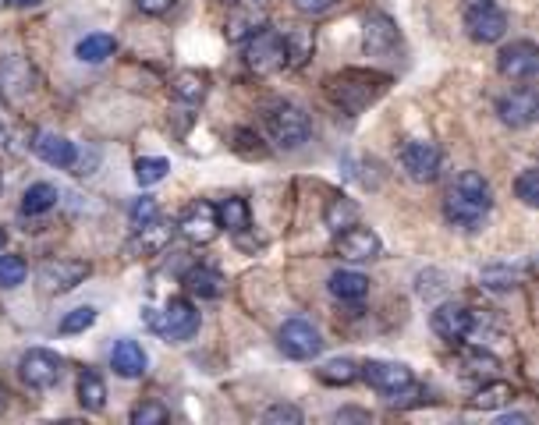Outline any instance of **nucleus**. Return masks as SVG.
Returning a JSON list of instances; mask_svg holds the SVG:
<instances>
[{"instance_id":"f257e3e1","label":"nucleus","mask_w":539,"mask_h":425,"mask_svg":"<svg viewBox=\"0 0 539 425\" xmlns=\"http://www.w3.org/2000/svg\"><path fill=\"white\" fill-rule=\"evenodd\" d=\"M387 85H391V75H380V71H369V68H344L323 82V93H327V100L334 103L341 114L359 117L362 110L373 107V103L387 93Z\"/></svg>"},{"instance_id":"f03ea898","label":"nucleus","mask_w":539,"mask_h":425,"mask_svg":"<svg viewBox=\"0 0 539 425\" xmlns=\"http://www.w3.org/2000/svg\"><path fill=\"white\" fill-rule=\"evenodd\" d=\"M490 206H493V192L483 174H479V170H461L444 199V217L451 220L454 227L476 231L486 220V213H490Z\"/></svg>"},{"instance_id":"7ed1b4c3","label":"nucleus","mask_w":539,"mask_h":425,"mask_svg":"<svg viewBox=\"0 0 539 425\" xmlns=\"http://www.w3.org/2000/svg\"><path fill=\"white\" fill-rule=\"evenodd\" d=\"M266 128L274 135V142L281 149H298L309 142L313 135V124H309V114L295 103H277L270 114H266Z\"/></svg>"},{"instance_id":"20e7f679","label":"nucleus","mask_w":539,"mask_h":425,"mask_svg":"<svg viewBox=\"0 0 539 425\" xmlns=\"http://www.w3.org/2000/svg\"><path fill=\"white\" fill-rule=\"evenodd\" d=\"M149 326H153L160 337L178 344V340H188L199 330V312L188 298H171V302L164 305V312H153V316H149Z\"/></svg>"},{"instance_id":"39448f33","label":"nucleus","mask_w":539,"mask_h":425,"mask_svg":"<svg viewBox=\"0 0 539 425\" xmlns=\"http://www.w3.org/2000/svg\"><path fill=\"white\" fill-rule=\"evenodd\" d=\"M245 64H249L256 75H274L284 68V36L274 29H259L256 36L245 39Z\"/></svg>"},{"instance_id":"423d86ee","label":"nucleus","mask_w":539,"mask_h":425,"mask_svg":"<svg viewBox=\"0 0 539 425\" xmlns=\"http://www.w3.org/2000/svg\"><path fill=\"white\" fill-rule=\"evenodd\" d=\"M359 376L366 379L369 387L380 390V394H387V397L405 394V390L415 387V376L405 362H380V358H369L366 365H359Z\"/></svg>"},{"instance_id":"0eeeda50","label":"nucleus","mask_w":539,"mask_h":425,"mask_svg":"<svg viewBox=\"0 0 539 425\" xmlns=\"http://www.w3.org/2000/svg\"><path fill=\"white\" fill-rule=\"evenodd\" d=\"M277 344L288 358L295 362H313L316 355L323 351V337L313 323H305V319H288L277 333Z\"/></svg>"},{"instance_id":"6e6552de","label":"nucleus","mask_w":539,"mask_h":425,"mask_svg":"<svg viewBox=\"0 0 539 425\" xmlns=\"http://www.w3.org/2000/svg\"><path fill=\"white\" fill-rule=\"evenodd\" d=\"M89 277V263L82 259H47L36 273L43 294H68Z\"/></svg>"},{"instance_id":"1a4fd4ad","label":"nucleus","mask_w":539,"mask_h":425,"mask_svg":"<svg viewBox=\"0 0 539 425\" xmlns=\"http://www.w3.org/2000/svg\"><path fill=\"white\" fill-rule=\"evenodd\" d=\"M401 167L415 185H430L440 174V149L426 139H412L401 146Z\"/></svg>"},{"instance_id":"9d476101","label":"nucleus","mask_w":539,"mask_h":425,"mask_svg":"<svg viewBox=\"0 0 539 425\" xmlns=\"http://www.w3.org/2000/svg\"><path fill=\"white\" fill-rule=\"evenodd\" d=\"M497 71L504 78H511V82H529V78H536V71H539L536 43H529V39H518V43L504 47L497 54Z\"/></svg>"},{"instance_id":"9b49d317","label":"nucleus","mask_w":539,"mask_h":425,"mask_svg":"<svg viewBox=\"0 0 539 425\" xmlns=\"http://www.w3.org/2000/svg\"><path fill=\"white\" fill-rule=\"evenodd\" d=\"M380 234L373 227H362V224H352L337 231V241H334V252L348 263H366V259H376L380 255Z\"/></svg>"},{"instance_id":"f8f14e48","label":"nucleus","mask_w":539,"mask_h":425,"mask_svg":"<svg viewBox=\"0 0 539 425\" xmlns=\"http://www.w3.org/2000/svg\"><path fill=\"white\" fill-rule=\"evenodd\" d=\"M22 379L29 383L32 390H50L57 387V379H61L64 372V362L54 355V351H43V348H32L22 355Z\"/></svg>"},{"instance_id":"ddd939ff","label":"nucleus","mask_w":539,"mask_h":425,"mask_svg":"<svg viewBox=\"0 0 539 425\" xmlns=\"http://www.w3.org/2000/svg\"><path fill=\"white\" fill-rule=\"evenodd\" d=\"M178 231L185 234L192 245H213L220 238V220L213 202H196L185 209V217L178 220Z\"/></svg>"},{"instance_id":"4468645a","label":"nucleus","mask_w":539,"mask_h":425,"mask_svg":"<svg viewBox=\"0 0 539 425\" xmlns=\"http://www.w3.org/2000/svg\"><path fill=\"white\" fill-rule=\"evenodd\" d=\"M398 39V25H394L391 15H383V11L366 15V22H362V50L369 57H387L398 47Z\"/></svg>"},{"instance_id":"2eb2a0df","label":"nucleus","mask_w":539,"mask_h":425,"mask_svg":"<svg viewBox=\"0 0 539 425\" xmlns=\"http://www.w3.org/2000/svg\"><path fill=\"white\" fill-rule=\"evenodd\" d=\"M32 89H36V71H32V64L18 54L4 57V61H0V96L22 103Z\"/></svg>"},{"instance_id":"dca6fc26","label":"nucleus","mask_w":539,"mask_h":425,"mask_svg":"<svg viewBox=\"0 0 539 425\" xmlns=\"http://www.w3.org/2000/svg\"><path fill=\"white\" fill-rule=\"evenodd\" d=\"M433 333L444 340H465L472 333V326H476V316H472V309H465V305L458 302H444L437 305V312H433Z\"/></svg>"},{"instance_id":"f3484780","label":"nucleus","mask_w":539,"mask_h":425,"mask_svg":"<svg viewBox=\"0 0 539 425\" xmlns=\"http://www.w3.org/2000/svg\"><path fill=\"white\" fill-rule=\"evenodd\" d=\"M465 29H469V39H476V43H500L504 32H508V15L497 11L493 4L469 8V15H465Z\"/></svg>"},{"instance_id":"a211bd4d","label":"nucleus","mask_w":539,"mask_h":425,"mask_svg":"<svg viewBox=\"0 0 539 425\" xmlns=\"http://www.w3.org/2000/svg\"><path fill=\"white\" fill-rule=\"evenodd\" d=\"M536 114H539V100L532 89H515V93L497 100V117L508 124V128H529V124L536 121Z\"/></svg>"},{"instance_id":"6ab92c4d","label":"nucleus","mask_w":539,"mask_h":425,"mask_svg":"<svg viewBox=\"0 0 539 425\" xmlns=\"http://www.w3.org/2000/svg\"><path fill=\"white\" fill-rule=\"evenodd\" d=\"M146 365H149V355L142 348L139 340H118L114 351H110V369L118 372L121 379H139L146 376Z\"/></svg>"},{"instance_id":"aec40b11","label":"nucleus","mask_w":539,"mask_h":425,"mask_svg":"<svg viewBox=\"0 0 539 425\" xmlns=\"http://www.w3.org/2000/svg\"><path fill=\"white\" fill-rule=\"evenodd\" d=\"M32 149H36V156H40L43 163H50V167H57V170L75 167V160H79L75 142H68L57 132H40L36 135V142H32Z\"/></svg>"},{"instance_id":"412c9836","label":"nucleus","mask_w":539,"mask_h":425,"mask_svg":"<svg viewBox=\"0 0 539 425\" xmlns=\"http://www.w3.org/2000/svg\"><path fill=\"white\" fill-rule=\"evenodd\" d=\"M281 36H284V68L298 71L316 50L313 29H288V32H281Z\"/></svg>"},{"instance_id":"4be33fe9","label":"nucleus","mask_w":539,"mask_h":425,"mask_svg":"<svg viewBox=\"0 0 539 425\" xmlns=\"http://www.w3.org/2000/svg\"><path fill=\"white\" fill-rule=\"evenodd\" d=\"M171 234H174V227L160 224V217H157V220H153V224L135 227V241H132V245H128V252L157 255V252H164V248L171 245Z\"/></svg>"},{"instance_id":"5701e85b","label":"nucleus","mask_w":539,"mask_h":425,"mask_svg":"<svg viewBox=\"0 0 539 425\" xmlns=\"http://www.w3.org/2000/svg\"><path fill=\"white\" fill-rule=\"evenodd\" d=\"M359 202L348 199V195H334V199H327V206H323V227L327 231H344V227L359 224Z\"/></svg>"},{"instance_id":"b1692460","label":"nucleus","mask_w":539,"mask_h":425,"mask_svg":"<svg viewBox=\"0 0 539 425\" xmlns=\"http://www.w3.org/2000/svg\"><path fill=\"white\" fill-rule=\"evenodd\" d=\"M217 220H220V231H231V234H245L252 227V209L242 195H231L217 206Z\"/></svg>"},{"instance_id":"393cba45","label":"nucleus","mask_w":539,"mask_h":425,"mask_svg":"<svg viewBox=\"0 0 539 425\" xmlns=\"http://www.w3.org/2000/svg\"><path fill=\"white\" fill-rule=\"evenodd\" d=\"M171 93L178 96L181 103H203L206 93H210V78H206L203 71L185 68L171 78Z\"/></svg>"},{"instance_id":"a878e982","label":"nucleus","mask_w":539,"mask_h":425,"mask_svg":"<svg viewBox=\"0 0 539 425\" xmlns=\"http://www.w3.org/2000/svg\"><path fill=\"white\" fill-rule=\"evenodd\" d=\"M185 291L196 298H220L224 294V277L213 266H192L185 273Z\"/></svg>"},{"instance_id":"bb28decb","label":"nucleus","mask_w":539,"mask_h":425,"mask_svg":"<svg viewBox=\"0 0 539 425\" xmlns=\"http://www.w3.org/2000/svg\"><path fill=\"white\" fill-rule=\"evenodd\" d=\"M330 294L341 298V302H362L369 294V277H362L355 270H337L330 277Z\"/></svg>"},{"instance_id":"cd10ccee","label":"nucleus","mask_w":539,"mask_h":425,"mask_svg":"<svg viewBox=\"0 0 539 425\" xmlns=\"http://www.w3.org/2000/svg\"><path fill=\"white\" fill-rule=\"evenodd\" d=\"M57 206V188L50 181H36V185L25 188L22 195V213L25 217H43Z\"/></svg>"},{"instance_id":"c85d7f7f","label":"nucleus","mask_w":539,"mask_h":425,"mask_svg":"<svg viewBox=\"0 0 539 425\" xmlns=\"http://www.w3.org/2000/svg\"><path fill=\"white\" fill-rule=\"evenodd\" d=\"M515 401V387L511 383H504V379H493V383H483V387L476 390V397H472V408L476 411H497L504 408V404Z\"/></svg>"},{"instance_id":"c756f323","label":"nucleus","mask_w":539,"mask_h":425,"mask_svg":"<svg viewBox=\"0 0 539 425\" xmlns=\"http://www.w3.org/2000/svg\"><path fill=\"white\" fill-rule=\"evenodd\" d=\"M75 54H79V61H86V64H100V61H107V57L118 54V39L107 36V32H93V36H86L79 47H75Z\"/></svg>"},{"instance_id":"7c9ffc66","label":"nucleus","mask_w":539,"mask_h":425,"mask_svg":"<svg viewBox=\"0 0 539 425\" xmlns=\"http://www.w3.org/2000/svg\"><path fill=\"white\" fill-rule=\"evenodd\" d=\"M316 376H320V383H327V387H352L355 379H359V365H355L352 358H330V362H323L320 369H316Z\"/></svg>"},{"instance_id":"2f4dec72","label":"nucleus","mask_w":539,"mask_h":425,"mask_svg":"<svg viewBox=\"0 0 539 425\" xmlns=\"http://www.w3.org/2000/svg\"><path fill=\"white\" fill-rule=\"evenodd\" d=\"M79 404L86 411H103V408H107V383H103L93 369H86L79 376Z\"/></svg>"},{"instance_id":"473e14b6","label":"nucleus","mask_w":539,"mask_h":425,"mask_svg":"<svg viewBox=\"0 0 539 425\" xmlns=\"http://www.w3.org/2000/svg\"><path fill=\"white\" fill-rule=\"evenodd\" d=\"M266 25V18L259 15V11H235V15L227 18V39L231 43H245L249 36H256L259 29Z\"/></svg>"},{"instance_id":"72a5a7b5","label":"nucleus","mask_w":539,"mask_h":425,"mask_svg":"<svg viewBox=\"0 0 539 425\" xmlns=\"http://www.w3.org/2000/svg\"><path fill=\"white\" fill-rule=\"evenodd\" d=\"M461 369H465V376H493V372L500 369V358L483 348H472L461 358Z\"/></svg>"},{"instance_id":"f704fd0d","label":"nucleus","mask_w":539,"mask_h":425,"mask_svg":"<svg viewBox=\"0 0 539 425\" xmlns=\"http://www.w3.org/2000/svg\"><path fill=\"white\" fill-rule=\"evenodd\" d=\"M167 170H171V163H167L164 156H142V160H135V181H139L142 188L157 185V181L167 178Z\"/></svg>"},{"instance_id":"c9c22d12","label":"nucleus","mask_w":539,"mask_h":425,"mask_svg":"<svg viewBox=\"0 0 539 425\" xmlns=\"http://www.w3.org/2000/svg\"><path fill=\"white\" fill-rule=\"evenodd\" d=\"M235 153L245 156V160H266V156H270V149L263 146V139H259L252 128H238V132H235Z\"/></svg>"},{"instance_id":"e433bc0d","label":"nucleus","mask_w":539,"mask_h":425,"mask_svg":"<svg viewBox=\"0 0 539 425\" xmlns=\"http://www.w3.org/2000/svg\"><path fill=\"white\" fill-rule=\"evenodd\" d=\"M25 259L22 255H0V287L11 291V287L25 284Z\"/></svg>"},{"instance_id":"4c0bfd02","label":"nucleus","mask_w":539,"mask_h":425,"mask_svg":"<svg viewBox=\"0 0 539 425\" xmlns=\"http://www.w3.org/2000/svg\"><path fill=\"white\" fill-rule=\"evenodd\" d=\"M479 284L490 287V291H511V287H518V273L511 266H490V270L479 273Z\"/></svg>"},{"instance_id":"58836bf2","label":"nucleus","mask_w":539,"mask_h":425,"mask_svg":"<svg viewBox=\"0 0 539 425\" xmlns=\"http://www.w3.org/2000/svg\"><path fill=\"white\" fill-rule=\"evenodd\" d=\"M167 418H171V411L160 401H142L132 408V425H167Z\"/></svg>"},{"instance_id":"ea45409f","label":"nucleus","mask_w":539,"mask_h":425,"mask_svg":"<svg viewBox=\"0 0 539 425\" xmlns=\"http://www.w3.org/2000/svg\"><path fill=\"white\" fill-rule=\"evenodd\" d=\"M96 323V309H89V305H82V309H71L68 316L61 319V333H86L89 326Z\"/></svg>"},{"instance_id":"a19ab883","label":"nucleus","mask_w":539,"mask_h":425,"mask_svg":"<svg viewBox=\"0 0 539 425\" xmlns=\"http://www.w3.org/2000/svg\"><path fill=\"white\" fill-rule=\"evenodd\" d=\"M160 217V206L157 199H149V195H142V199L132 202V209H128V220H132V227H142V224H153V220Z\"/></svg>"},{"instance_id":"79ce46f5","label":"nucleus","mask_w":539,"mask_h":425,"mask_svg":"<svg viewBox=\"0 0 539 425\" xmlns=\"http://www.w3.org/2000/svg\"><path fill=\"white\" fill-rule=\"evenodd\" d=\"M515 192L525 206H539V170H522L515 181Z\"/></svg>"},{"instance_id":"37998d69","label":"nucleus","mask_w":539,"mask_h":425,"mask_svg":"<svg viewBox=\"0 0 539 425\" xmlns=\"http://www.w3.org/2000/svg\"><path fill=\"white\" fill-rule=\"evenodd\" d=\"M266 425H302V411L295 404H274V408L263 411Z\"/></svg>"},{"instance_id":"c03bdc74","label":"nucleus","mask_w":539,"mask_h":425,"mask_svg":"<svg viewBox=\"0 0 539 425\" xmlns=\"http://www.w3.org/2000/svg\"><path fill=\"white\" fill-rule=\"evenodd\" d=\"M291 4H295L298 15H313L316 18V15H327L337 0H291Z\"/></svg>"},{"instance_id":"a18cd8bd","label":"nucleus","mask_w":539,"mask_h":425,"mask_svg":"<svg viewBox=\"0 0 539 425\" xmlns=\"http://www.w3.org/2000/svg\"><path fill=\"white\" fill-rule=\"evenodd\" d=\"M139 4V11H146V15H164V11L174 8V0H135Z\"/></svg>"},{"instance_id":"49530a36","label":"nucleus","mask_w":539,"mask_h":425,"mask_svg":"<svg viewBox=\"0 0 539 425\" xmlns=\"http://www.w3.org/2000/svg\"><path fill=\"white\" fill-rule=\"evenodd\" d=\"M525 422H529V415H504L497 425H525Z\"/></svg>"},{"instance_id":"de8ad7c7","label":"nucleus","mask_w":539,"mask_h":425,"mask_svg":"<svg viewBox=\"0 0 539 425\" xmlns=\"http://www.w3.org/2000/svg\"><path fill=\"white\" fill-rule=\"evenodd\" d=\"M11 4H18V8H36L40 0H11Z\"/></svg>"},{"instance_id":"09e8293b","label":"nucleus","mask_w":539,"mask_h":425,"mask_svg":"<svg viewBox=\"0 0 539 425\" xmlns=\"http://www.w3.org/2000/svg\"><path fill=\"white\" fill-rule=\"evenodd\" d=\"M483 4H493V0H465V8H483Z\"/></svg>"},{"instance_id":"8fccbe9b","label":"nucleus","mask_w":539,"mask_h":425,"mask_svg":"<svg viewBox=\"0 0 539 425\" xmlns=\"http://www.w3.org/2000/svg\"><path fill=\"white\" fill-rule=\"evenodd\" d=\"M4 408H8V390L0 387V411H4Z\"/></svg>"},{"instance_id":"3c124183","label":"nucleus","mask_w":539,"mask_h":425,"mask_svg":"<svg viewBox=\"0 0 539 425\" xmlns=\"http://www.w3.org/2000/svg\"><path fill=\"white\" fill-rule=\"evenodd\" d=\"M4 245H8V231L0 227V252H4Z\"/></svg>"},{"instance_id":"603ef678","label":"nucleus","mask_w":539,"mask_h":425,"mask_svg":"<svg viewBox=\"0 0 539 425\" xmlns=\"http://www.w3.org/2000/svg\"><path fill=\"white\" fill-rule=\"evenodd\" d=\"M8 4H11V0H0V8H8Z\"/></svg>"},{"instance_id":"864d4df0","label":"nucleus","mask_w":539,"mask_h":425,"mask_svg":"<svg viewBox=\"0 0 539 425\" xmlns=\"http://www.w3.org/2000/svg\"><path fill=\"white\" fill-rule=\"evenodd\" d=\"M0 188H4V181H0Z\"/></svg>"}]
</instances>
